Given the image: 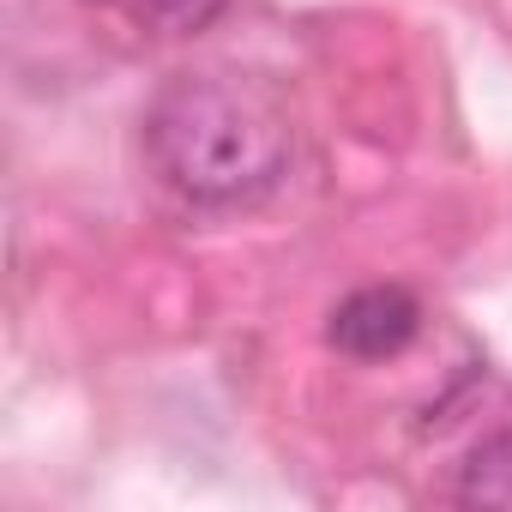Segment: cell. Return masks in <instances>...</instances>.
Wrapping results in <instances>:
<instances>
[{
    "label": "cell",
    "instance_id": "1",
    "mask_svg": "<svg viewBox=\"0 0 512 512\" xmlns=\"http://www.w3.org/2000/svg\"><path fill=\"white\" fill-rule=\"evenodd\" d=\"M145 163L169 193L205 211L260 205L296 151L278 97L235 73H181L145 109Z\"/></svg>",
    "mask_w": 512,
    "mask_h": 512
},
{
    "label": "cell",
    "instance_id": "2",
    "mask_svg": "<svg viewBox=\"0 0 512 512\" xmlns=\"http://www.w3.org/2000/svg\"><path fill=\"white\" fill-rule=\"evenodd\" d=\"M416 332H422V302L404 284H362L326 320V344L350 362H392L416 344Z\"/></svg>",
    "mask_w": 512,
    "mask_h": 512
},
{
    "label": "cell",
    "instance_id": "3",
    "mask_svg": "<svg viewBox=\"0 0 512 512\" xmlns=\"http://www.w3.org/2000/svg\"><path fill=\"white\" fill-rule=\"evenodd\" d=\"M452 494H458L464 506H512V422L494 428V434H482V440L464 452Z\"/></svg>",
    "mask_w": 512,
    "mask_h": 512
},
{
    "label": "cell",
    "instance_id": "4",
    "mask_svg": "<svg viewBox=\"0 0 512 512\" xmlns=\"http://www.w3.org/2000/svg\"><path fill=\"white\" fill-rule=\"evenodd\" d=\"M103 7H115L121 19L145 25V31H169V37H193L205 31L229 0H103Z\"/></svg>",
    "mask_w": 512,
    "mask_h": 512
}]
</instances>
